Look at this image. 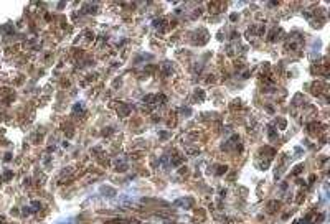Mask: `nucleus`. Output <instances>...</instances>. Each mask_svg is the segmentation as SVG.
<instances>
[{"instance_id":"f03ea898","label":"nucleus","mask_w":330,"mask_h":224,"mask_svg":"<svg viewBox=\"0 0 330 224\" xmlns=\"http://www.w3.org/2000/svg\"><path fill=\"white\" fill-rule=\"evenodd\" d=\"M187 153H188V155H196V153H200V150L198 148H188Z\"/></svg>"},{"instance_id":"f257e3e1","label":"nucleus","mask_w":330,"mask_h":224,"mask_svg":"<svg viewBox=\"0 0 330 224\" xmlns=\"http://www.w3.org/2000/svg\"><path fill=\"white\" fill-rule=\"evenodd\" d=\"M117 112L121 115H127L129 112H131V109H129L127 106H124V104H119V107H117Z\"/></svg>"},{"instance_id":"7ed1b4c3","label":"nucleus","mask_w":330,"mask_h":224,"mask_svg":"<svg viewBox=\"0 0 330 224\" xmlns=\"http://www.w3.org/2000/svg\"><path fill=\"white\" fill-rule=\"evenodd\" d=\"M216 171H218V175H223L224 171H226V167H218V170H216Z\"/></svg>"}]
</instances>
